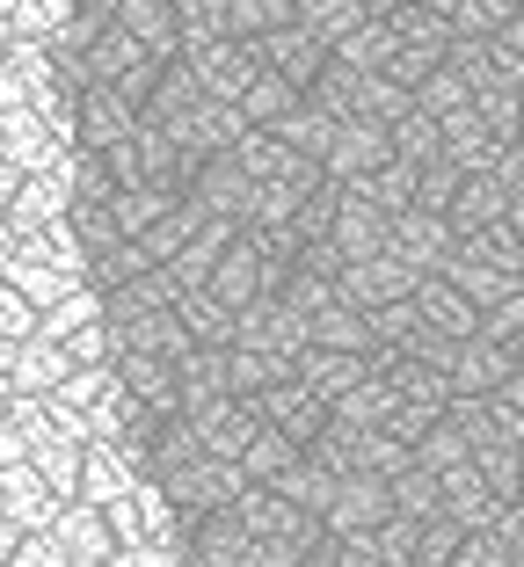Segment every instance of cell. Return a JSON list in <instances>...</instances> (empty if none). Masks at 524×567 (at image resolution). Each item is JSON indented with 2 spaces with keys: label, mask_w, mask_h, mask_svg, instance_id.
<instances>
[{
  "label": "cell",
  "mask_w": 524,
  "mask_h": 567,
  "mask_svg": "<svg viewBox=\"0 0 524 567\" xmlns=\"http://www.w3.org/2000/svg\"><path fill=\"white\" fill-rule=\"evenodd\" d=\"M474 473L489 481L495 502H524V436H495V444H481Z\"/></svg>",
  "instance_id": "cell-24"
},
{
  "label": "cell",
  "mask_w": 524,
  "mask_h": 567,
  "mask_svg": "<svg viewBox=\"0 0 524 567\" xmlns=\"http://www.w3.org/2000/svg\"><path fill=\"white\" fill-rule=\"evenodd\" d=\"M291 458H299V444H291V436H285V430H277V422H263V430H255V436H248V451H240V473H248V481H255V487H270V481H277V473H285V466H291Z\"/></svg>",
  "instance_id": "cell-28"
},
{
  "label": "cell",
  "mask_w": 524,
  "mask_h": 567,
  "mask_svg": "<svg viewBox=\"0 0 524 567\" xmlns=\"http://www.w3.org/2000/svg\"><path fill=\"white\" fill-rule=\"evenodd\" d=\"M314 342H321V350H357V357H372V320L357 313V306L328 299L321 313H314Z\"/></svg>",
  "instance_id": "cell-26"
},
{
  "label": "cell",
  "mask_w": 524,
  "mask_h": 567,
  "mask_svg": "<svg viewBox=\"0 0 524 567\" xmlns=\"http://www.w3.org/2000/svg\"><path fill=\"white\" fill-rule=\"evenodd\" d=\"M102 313H110V306H102V291H95V284H81L73 299L44 306V328H37V334H44V342H73V334H81V328H95Z\"/></svg>",
  "instance_id": "cell-30"
},
{
  "label": "cell",
  "mask_w": 524,
  "mask_h": 567,
  "mask_svg": "<svg viewBox=\"0 0 524 567\" xmlns=\"http://www.w3.org/2000/svg\"><path fill=\"white\" fill-rule=\"evenodd\" d=\"M336 124H342L336 110H321L314 95H299L285 117H277V138H285L291 153H306V161H328V146H336Z\"/></svg>",
  "instance_id": "cell-20"
},
{
  "label": "cell",
  "mask_w": 524,
  "mask_h": 567,
  "mask_svg": "<svg viewBox=\"0 0 524 567\" xmlns=\"http://www.w3.org/2000/svg\"><path fill=\"white\" fill-rule=\"evenodd\" d=\"M430 277H444L459 291V299L474 306V313H489V306H503V299H524V269H495V262H474V255H438V269Z\"/></svg>",
  "instance_id": "cell-4"
},
{
  "label": "cell",
  "mask_w": 524,
  "mask_h": 567,
  "mask_svg": "<svg viewBox=\"0 0 524 567\" xmlns=\"http://www.w3.org/2000/svg\"><path fill=\"white\" fill-rule=\"evenodd\" d=\"M255 44H263V59H270V66L285 73V81L299 87V95H306L314 81H321V66H328V44H321L314 30H306L299 16H291V22H277V30H263Z\"/></svg>",
  "instance_id": "cell-6"
},
{
  "label": "cell",
  "mask_w": 524,
  "mask_h": 567,
  "mask_svg": "<svg viewBox=\"0 0 524 567\" xmlns=\"http://www.w3.org/2000/svg\"><path fill=\"white\" fill-rule=\"evenodd\" d=\"M138 132V102H124L110 81H88L81 87V146L88 153H110Z\"/></svg>",
  "instance_id": "cell-11"
},
{
  "label": "cell",
  "mask_w": 524,
  "mask_h": 567,
  "mask_svg": "<svg viewBox=\"0 0 524 567\" xmlns=\"http://www.w3.org/2000/svg\"><path fill=\"white\" fill-rule=\"evenodd\" d=\"M503 212H524V197H503L489 175H459L452 204H444V226H452V240H459V234H489Z\"/></svg>",
  "instance_id": "cell-14"
},
{
  "label": "cell",
  "mask_w": 524,
  "mask_h": 567,
  "mask_svg": "<svg viewBox=\"0 0 524 567\" xmlns=\"http://www.w3.org/2000/svg\"><path fill=\"white\" fill-rule=\"evenodd\" d=\"M336 487H342V473H328L314 451H299V458L270 481V495H285L291 509H306V517H328V509H336Z\"/></svg>",
  "instance_id": "cell-18"
},
{
  "label": "cell",
  "mask_w": 524,
  "mask_h": 567,
  "mask_svg": "<svg viewBox=\"0 0 524 567\" xmlns=\"http://www.w3.org/2000/svg\"><path fill=\"white\" fill-rule=\"evenodd\" d=\"M393 408H401V393H393V385L372 371L364 385H350V393H336V401H328V422H336V430H387Z\"/></svg>",
  "instance_id": "cell-19"
},
{
  "label": "cell",
  "mask_w": 524,
  "mask_h": 567,
  "mask_svg": "<svg viewBox=\"0 0 524 567\" xmlns=\"http://www.w3.org/2000/svg\"><path fill=\"white\" fill-rule=\"evenodd\" d=\"M364 320H372V350L408 357L415 342H423V313H415V299H387L379 313H364Z\"/></svg>",
  "instance_id": "cell-31"
},
{
  "label": "cell",
  "mask_w": 524,
  "mask_h": 567,
  "mask_svg": "<svg viewBox=\"0 0 524 567\" xmlns=\"http://www.w3.org/2000/svg\"><path fill=\"white\" fill-rule=\"evenodd\" d=\"M51 532L66 538V553H73V560H110V553H117V538H110V517H102L95 502H66Z\"/></svg>",
  "instance_id": "cell-22"
},
{
  "label": "cell",
  "mask_w": 524,
  "mask_h": 567,
  "mask_svg": "<svg viewBox=\"0 0 524 567\" xmlns=\"http://www.w3.org/2000/svg\"><path fill=\"white\" fill-rule=\"evenodd\" d=\"M466 458H474V451H466V436H459L452 422H438V430H430L423 444H415V466H430V473H444V466H466Z\"/></svg>",
  "instance_id": "cell-37"
},
{
  "label": "cell",
  "mask_w": 524,
  "mask_h": 567,
  "mask_svg": "<svg viewBox=\"0 0 524 567\" xmlns=\"http://www.w3.org/2000/svg\"><path fill=\"white\" fill-rule=\"evenodd\" d=\"M415 532H423V524L393 509V517L372 532V553H379V567H415Z\"/></svg>",
  "instance_id": "cell-35"
},
{
  "label": "cell",
  "mask_w": 524,
  "mask_h": 567,
  "mask_svg": "<svg viewBox=\"0 0 524 567\" xmlns=\"http://www.w3.org/2000/svg\"><path fill=\"white\" fill-rule=\"evenodd\" d=\"M408 299H415L423 328H430V334H444V342H466V334H481V313L459 299L444 277H415V291H408Z\"/></svg>",
  "instance_id": "cell-17"
},
{
  "label": "cell",
  "mask_w": 524,
  "mask_h": 567,
  "mask_svg": "<svg viewBox=\"0 0 524 567\" xmlns=\"http://www.w3.org/2000/svg\"><path fill=\"white\" fill-rule=\"evenodd\" d=\"M393 51H401V37H393L387 22L372 16V22H357L342 44H328V59H336V66H350V73H387Z\"/></svg>",
  "instance_id": "cell-25"
},
{
  "label": "cell",
  "mask_w": 524,
  "mask_h": 567,
  "mask_svg": "<svg viewBox=\"0 0 524 567\" xmlns=\"http://www.w3.org/2000/svg\"><path fill=\"white\" fill-rule=\"evenodd\" d=\"M328 240H336L342 262H364V255L387 248V212L364 204L357 189H336V226H328Z\"/></svg>",
  "instance_id": "cell-13"
},
{
  "label": "cell",
  "mask_w": 524,
  "mask_h": 567,
  "mask_svg": "<svg viewBox=\"0 0 524 567\" xmlns=\"http://www.w3.org/2000/svg\"><path fill=\"white\" fill-rule=\"evenodd\" d=\"M387 248L401 255L408 269H438V255H452V226H444V212H423V204H408V212L387 218Z\"/></svg>",
  "instance_id": "cell-8"
},
{
  "label": "cell",
  "mask_w": 524,
  "mask_h": 567,
  "mask_svg": "<svg viewBox=\"0 0 524 567\" xmlns=\"http://www.w3.org/2000/svg\"><path fill=\"white\" fill-rule=\"evenodd\" d=\"M438 495H444V517H452L459 532H489L495 509H503V502L489 495V481L474 473V458H466V466H444L438 473Z\"/></svg>",
  "instance_id": "cell-16"
},
{
  "label": "cell",
  "mask_w": 524,
  "mask_h": 567,
  "mask_svg": "<svg viewBox=\"0 0 524 567\" xmlns=\"http://www.w3.org/2000/svg\"><path fill=\"white\" fill-rule=\"evenodd\" d=\"M102 517H110L117 553H124V546H146V517H138V502H117V509H102Z\"/></svg>",
  "instance_id": "cell-42"
},
{
  "label": "cell",
  "mask_w": 524,
  "mask_h": 567,
  "mask_svg": "<svg viewBox=\"0 0 524 567\" xmlns=\"http://www.w3.org/2000/svg\"><path fill=\"white\" fill-rule=\"evenodd\" d=\"M255 408H263V422H277V430H285L299 451H314V444H321V430H328V401H314V393H306L299 371H291V379H277L270 393H255Z\"/></svg>",
  "instance_id": "cell-5"
},
{
  "label": "cell",
  "mask_w": 524,
  "mask_h": 567,
  "mask_svg": "<svg viewBox=\"0 0 524 567\" xmlns=\"http://www.w3.org/2000/svg\"><path fill=\"white\" fill-rule=\"evenodd\" d=\"M73 371L81 364H73L66 342H44V334L37 342H8L0 350V393H59Z\"/></svg>",
  "instance_id": "cell-2"
},
{
  "label": "cell",
  "mask_w": 524,
  "mask_h": 567,
  "mask_svg": "<svg viewBox=\"0 0 524 567\" xmlns=\"http://www.w3.org/2000/svg\"><path fill=\"white\" fill-rule=\"evenodd\" d=\"M291 102H299V87H291L277 66H263V73L248 81V95H240V117H248L255 132H277V117H285Z\"/></svg>",
  "instance_id": "cell-27"
},
{
  "label": "cell",
  "mask_w": 524,
  "mask_h": 567,
  "mask_svg": "<svg viewBox=\"0 0 524 567\" xmlns=\"http://www.w3.org/2000/svg\"><path fill=\"white\" fill-rule=\"evenodd\" d=\"M0 567H73V553H66V538H59V532H37V538H22Z\"/></svg>",
  "instance_id": "cell-41"
},
{
  "label": "cell",
  "mask_w": 524,
  "mask_h": 567,
  "mask_svg": "<svg viewBox=\"0 0 524 567\" xmlns=\"http://www.w3.org/2000/svg\"><path fill=\"white\" fill-rule=\"evenodd\" d=\"M387 495H393V509H401V517H415V524H423V517H438V509H444V495H438V473H430V466H408V473H393V481H387Z\"/></svg>",
  "instance_id": "cell-32"
},
{
  "label": "cell",
  "mask_w": 524,
  "mask_h": 567,
  "mask_svg": "<svg viewBox=\"0 0 524 567\" xmlns=\"http://www.w3.org/2000/svg\"><path fill=\"white\" fill-rule=\"evenodd\" d=\"M73 204H81L73 183H59V175H30V183L0 189V234H37V226H51V218H66Z\"/></svg>",
  "instance_id": "cell-3"
},
{
  "label": "cell",
  "mask_w": 524,
  "mask_h": 567,
  "mask_svg": "<svg viewBox=\"0 0 524 567\" xmlns=\"http://www.w3.org/2000/svg\"><path fill=\"white\" fill-rule=\"evenodd\" d=\"M379 161H393L387 124H372V117H342V124H336V146H328V161H321V175H328V183H350V175H372Z\"/></svg>",
  "instance_id": "cell-9"
},
{
  "label": "cell",
  "mask_w": 524,
  "mask_h": 567,
  "mask_svg": "<svg viewBox=\"0 0 524 567\" xmlns=\"http://www.w3.org/2000/svg\"><path fill=\"white\" fill-rule=\"evenodd\" d=\"M37 328H44V313L22 299L16 284H0V350H8V342H37Z\"/></svg>",
  "instance_id": "cell-36"
},
{
  "label": "cell",
  "mask_w": 524,
  "mask_h": 567,
  "mask_svg": "<svg viewBox=\"0 0 524 567\" xmlns=\"http://www.w3.org/2000/svg\"><path fill=\"white\" fill-rule=\"evenodd\" d=\"M183 567H197V560H183Z\"/></svg>",
  "instance_id": "cell-44"
},
{
  "label": "cell",
  "mask_w": 524,
  "mask_h": 567,
  "mask_svg": "<svg viewBox=\"0 0 524 567\" xmlns=\"http://www.w3.org/2000/svg\"><path fill=\"white\" fill-rule=\"evenodd\" d=\"M117 379H124V393H132L153 422L183 415V379H175L168 357H132V350H117Z\"/></svg>",
  "instance_id": "cell-12"
},
{
  "label": "cell",
  "mask_w": 524,
  "mask_h": 567,
  "mask_svg": "<svg viewBox=\"0 0 524 567\" xmlns=\"http://www.w3.org/2000/svg\"><path fill=\"white\" fill-rule=\"evenodd\" d=\"M299 385L314 393V401H336V393H350V385L372 379V357H357V350H321V342H306L299 364Z\"/></svg>",
  "instance_id": "cell-15"
},
{
  "label": "cell",
  "mask_w": 524,
  "mask_h": 567,
  "mask_svg": "<svg viewBox=\"0 0 524 567\" xmlns=\"http://www.w3.org/2000/svg\"><path fill=\"white\" fill-rule=\"evenodd\" d=\"M73 567H110V560H73Z\"/></svg>",
  "instance_id": "cell-43"
},
{
  "label": "cell",
  "mask_w": 524,
  "mask_h": 567,
  "mask_svg": "<svg viewBox=\"0 0 524 567\" xmlns=\"http://www.w3.org/2000/svg\"><path fill=\"white\" fill-rule=\"evenodd\" d=\"M452 189H459V167L452 161H423V167H415V204H423V212H444Z\"/></svg>",
  "instance_id": "cell-40"
},
{
  "label": "cell",
  "mask_w": 524,
  "mask_h": 567,
  "mask_svg": "<svg viewBox=\"0 0 524 567\" xmlns=\"http://www.w3.org/2000/svg\"><path fill=\"white\" fill-rule=\"evenodd\" d=\"M393 161H415V167H423V161H444V146H438V117H423V110H408V117L401 124H393Z\"/></svg>",
  "instance_id": "cell-34"
},
{
  "label": "cell",
  "mask_w": 524,
  "mask_h": 567,
  "mask_svg": "<svg viewBox=\"0 0 524 567\" xmlns=\"http://www.w3.org/2000/svg\"><path fill=\"white\" fill-rule=\"evenodd\" d=\"M415 277H423V269H408L393 248H379V255H364V262H342L336 269V299L357 306V313H379L387 299H408Z\"/></svg>",
  "instance_id": "cell-1"
},
{
  "label": "cell",
  "mask_w": 524,
  "mask_h": 567,
  "mask_svg": "<svg viewBox=\"0 0 524 567\" xmlns=\"http://www.w3.org/2000/svg\"><path fill=\"white\" fill-rule=\"evenodd\" d=\"M459 102H474V95H466V81H459L452 66H438L423 87H415V110H423V117H444V110H459Z\"/></svg>",
  "instance_id": "cell-38"
},
{
  "label": "cell",
  "mask_w": 524,
  "mask_h": 567,
  "mask_svg": "<svg viewBox=\"0 0 524 567\" xmlns=\"http://www.w3.org/2000/svg\"><path fill=\"white\" fill-rule=\"evenodd\" d=\"M438 422H444V401H401V408H393V422H387V430L401 436L408 451H415L430 430H438Z\"/></svg>",
  "instance_id": "cell-39"
},
{
  "label": "cell",
  "mask_w": 524,
  "mask_h": 567,
  "mask_svg": "<svg viewBox=\"0 0 524 567\" xmlns=\"http://www.w3.org/2000/svg\"><path fill=\"white\" fill-rule=\"evenodd\" d=\"M175 22H183V51L226 44V0H175Z\"/></svg>",
  "instance_id": "cell-33"
},
{
  "label": "cell",
  "mask_w": 524,
  "mask_h": 567,
  "mask_svg": "<svg viewBox=\"0 0 524 567\" xmlns=\"http://www.w3.org/2000/svg\"><path fill=\"white\" fill-rule=\"evenodd\" d=\"M336 189H357L364 204H379V212H408L415 204V161H379L372 175H350V183H336Z\"/></svg>",
  "instance_id": "cell-23"
},
{
  "label": "cell",
  "mask_w": 524,
  "mask_h": 567,
  "mask_svg": "<svg viewBox=\"0 0 524 567\" xmlns=\"http://www.w3.org/2000/svg\"><path fill=\"white\" fill-rule=\"evenodd\" d=\"M393 517V495H387V481H372V473H350V481L336 487V509H328V538H364V532H379V524Z\"/></svg>",
  "instance_id": "cell-10"
},
{
  "label": "cell",
  "mask_w": 524,
  "mask_h": 567,
  "mask_svg": "<svg viewBox=\"0 0 524 567\" xmlns=\"http://www.w3.org/2000/svg\"><path fill=\"white\" fill-rule=\"evenodd\" d=\"M189 197H204V212L212 218H240V197H248V175H240L234 153H212V161L197 167V183H189Z\"/></svg>",
  "instance_id": "cell-21"
},
{
  "label": "cell",
  "mask_w": 524,
  "mask_h": 567,
  "mask_svg": "<svg viewBox=\"0 0 524 567\" xmlns=\"http://www.w3.org/2000/svg\"><path fill=\"white\" fill-rule=\"evenodd\" d=\"M438 146H444V161H452L459 175H489L503 138L489 132V117H481L474 102H459V110H444V117H438Z\"/></svg>",
  "instance_id": "cell-7"
},
{
  "label": "cell",
  "mask_w": 524,
  "mask_h": 567,
  "mask_svg": "<svg viewBox=\"0 0 524 567\" xmlns=\"http://www.w3.org/2000/svg\"><path fill=\"white\" fill-rule=\"evenodd\" d=\"M175 313H183V328L197 334V342H219V350H234V306H219L212 299V291H183V299H175Z\"/></svg>",
  "instance_id": "cell-29"
}]
</instances>
